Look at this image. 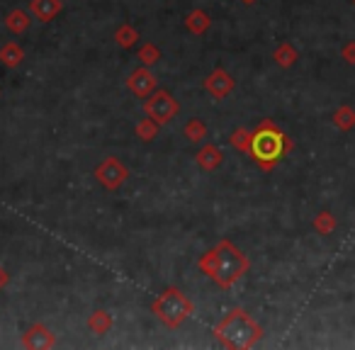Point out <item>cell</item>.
I'll return each mask as SVG.
<instances>
[{"mask_svg": "<svg viewBox=\"0 0 355 350\" xmlns=\"http://www.w3.org/2000/svg\"><path fill=\"white\" fill-rule=\"evenodd\" d=\"M114 42H117L122 49H132V46L139 44V32L134 25H129V22H124V25L117 27V32H114Z\"/></svg>", "mask_w": 355, "mask_h": 350, "instance_id": "19", "label": "cell"}, {"mask_svg": "<svg viewBox=\"0 0 355 350\" xmlns=\"http://www.w3.org/2000/svg\"><path fill=\"white\" fill-rule=\"evenodd\" d=\"M331 119H334V127H338L340 132H353L355 129V110L350 105H340Z\"/></svg>", "mask_w": 355, "mask_h": 350, "instance_id": "18", "label": "cell"}, {"mask_svg": "<svg viewBox=\"0 0 355 350\" xmlns=\"http://www.w3.org/2000/svg\"><path fill=\"white\" fill-rule=\"evenodd\" d=\"M251 134L253 132H248L246 127H239L236 132L232 134V139H229V143H232L236 151H241V153H251Z\"/></svg>", "mask_w": 355, "mask_h": 350, "instance_id": "23", "label": "cell"}, {"mask_svg": "<svg viewBox=\"0 0 355 350\" xmlns=\"http://www.w3.org/2000/svg\"><path fill=\"white\" fill-rule=\"evenodd\" d=\"M207 134H209L207 124H205V119H200V117L188 119V124L183 127V137L188 139L190 143H202L205 139H207Z\"/></svg>", "mask_w": 355, "mask_h": 350, "instance_id": "17", "label": "cell"}, {"mask_svg": "<svg viewBox=\"0 0 355 350\" xmlns=\"http://www.w3.org/2000/svg\"><path fill=\"white\" fill-rule=\"evenodd\" d=\"M195 163H198L200 170L214 173L224 163V153L219 151V146H214V143H205V146L195 153Z\"/></svg>", "mask_w": 355, "mask_h": 350, "instance_id": "10", "label": "cell"}, {"mask_svg": "<svg viewBox=\"0 0 355 350\" xmlns=\"http://www.w3.org/2000/svg\"><path fill=\"white\" fill-rule=\"evenodd\" d=\"M311 227H314V231L319 234V236H329V234H334V229H336V217L329 212V209H321V212L311 219Z\"/></svg>", "mask_w": 355, "mask_h": 350, "instance_id": "20", "label": "cell"}, {"mask_svg": "<svg viewBox=\"0 0 355 350\" xmlns=\"http://www.w3.org/2000/svg\"><path fill=\"white\" fill-rule=\"evenodd\" d=\"M158 129H161V124L158 122H153L151 117H144V119H139V124L134 127V134H137L141 141H153V139L158 137Z\"/></svg>", "mask_w": 355, "mask_h": 350, "instance_id": "22", "label": "cell"}, {"mask_svg": "<svg viewBox=\"0 0 355 350\" xmlns=\"http://www.w3.org/2000/svg\"><path fill=\"white\" fill-rule=\"evenodd\" d=\"M61 10H64V3H61V0H30L32 17L40 22H51Z\"/></svg>", "mask_w": 355, "mask_h": 350, "instance_id": "11", "label": "cell"}, {"mask_svg": "<svg viewBox=\"0 0 355 350\" xmlns=\"http://www.w3.org/2000/svg\"><path fill=\"white\" fill-rule=\"evenodd\" d=\"M340 56H343L345 64L355 66V40L353 42H345L343 49H340Z\"/></svg>", "mask_w": 355, "mask_h": 350, "instance_id": "24", "label": "cell"}, {"mask_svg": "<svg viewBox=\"0 0 355 350\" xmlns=\"http://www.w3.org/2000/svg\"><path fill=\"white\" fill-rule=\"evenodd\" d=\"M127 88L134 98L146 100L148 95L156 90V76L151 73L148 66H139V69H134L132 73L127 76Z\"/></svg>", "mask_w": 355, "mask_h": 350, "instance_id": "8", "label": "cell"}, {"mask_svg": "<svg viewBox=\"0 0 355 350\" xmlns=\"http://www.w3.org/2000/svg\"><path fill=\"white\" fill-rule=\"evenodd\" d=\"M144 112H146V117H151L153 122H158L163 127V124H171L173 119L178 117L180 103H178L171 90H153V93L144 100Z\"/></svg>", "mask_w": 355, "mask_h": 350, "instance_id": "5", "label": "cell"}, {"mask_svg": "<svg viewBox=\"0 0 355 350\" xmlns=\"http://www.w3.org/2000/svg\"><path fill=\"white\" fill-rule=\"evenodd\" d=\"M198 268L219 287V290H232L239 280L248 272L246 253L239 246H234L229 238H222L214 248H209L202 258L198 261Z\"/></svg>", "mask_w": 355, "mask_h": 350, "instance_id": "1", "label": "cell"}, {"mask_svg": "<svg viewBox=\"0 0 355 350\" xmlns=\"http://www.w3.org/2000/svg\"><path fill=\"white\" fill-rule=\"evenodd\" d=\"M292 148V141L285 137L280 127L272 119H263L251 134V161L261 170H272L280 163V158Z\"/></svg>", "mask_w": 355, "mask_h": 350, "instance_id": "3", "label": "cell"}, {"mask_svg": "<svg viewBox=\"0 0 355 350\" xmlns=\"http://www.w3.org/2000/svg\"><path fill=\"white\" fill-rule=\"evenodd\" d=\"M202 88L209 98L227 100L229 95L234 93V88H236V80H234V76L229 73L227 69H214L212 73H207V78L202 80Z\"/></svg>", "mask_w": 355, "mask_h": 350, "instance_id": "7", "label": "cell"}, {"mask_svg": "<svg viewBox=\"0 0 355 350\" xmlns=\"http://www.w3.org/2000/svg\"><path fill=\"white\" fill-rule=\"evenodd\" d=\"M137 56H139V61H141V66H156L158 61H161V49H158L153 42H144L141 46H139V51H137Z\"/></svg>", "mask_w": 355, "mask_h": 350, "instance_id": "21", "label": "cell"}, {"mask_svg": "<svg viewBox=\"0 0 355 350\" xmlns=\"http://www.w3.org/2000/svg\"><path fill=\"white\" fill-rule=\"evenodd\" d=\"M22 345L30 350H49L56 345V335L51 333L49 326L44 324H32L30 329L22 333Z\"/></svg>", "mask_w": 355, "mask_h": 350, "instance_id": "9", "label": "cell"}, {"mask_svg": "<svg viewBox=\"0 0 355 350\" xmlns=\"http://www.w3.org/2000/svg\"><path fill=\"white\" fill-rule=\"evenodd\" d=\"M195 304L190 301V297L178 287H166L161 295L153 299L151 314L161 321L166 329H180L185 321L193 316Z\"/></svg>", "mask_w": 355, "mask_h": 350, "instance_id": "4", "label": "cell"}, {"mask_svg": "<svg viewBox=\"0 0 355 350\" xmlns=\"http://www.w3.org/2000/svg\"><path fill=\"white\" fill-rule=\"evenodd\" d=\"M30 27H32V12L30 10L12 8V10L6 15V30L10 32V35H25Z\"/></svg>", "mask_w": 355, "mask_h": 350, "instance_id": "12", "label": "cell"}, {"mask_svg": "<svg viewBox=\"0 0 355 350\" xmlns=\"http://www.w3.org/2000/svg\"><path fill=\"white\" fill-rule=\"evenodd\" d=\"M10 285V275H8V270L3 265H0V292L6 290V287Z\"/></svg>", "mask_w": 355, "mask_h": 350, "instance_id": "25", "label": "cell"}, {"mask_svg": "<svg viewBox=\"0 0 355 350\" xmlns=\"http://www.w3.org/2000/svg\"><path fill=\"white\" fill-rule=\"evenodd\" d=\"M272 61H275L280 69H292V66L300 61V51H297L295 44H290V42H280V44L275 46V51H272Z\"/></svg>", "mask_w": 355, "mask_h": 350, "instance_id": "15", "label": "cell"}, {"mask_svg": "<svg viewBox=\"0 0 355 350\" xmlns=\"http://www.w3.org/2000/svg\"><path fill=\"white\" fill-rule=\"evenodd\" d=\"M353 6H355V0H353Z\"/></svg>", "mask_w": 355, "mask_h": 350, "instance_id": "26", "label": "cell"}, {"mask_svg": "<svg viewBox=\"0 0 355 350\" xmlns=\"http://www.w3.org/2000/svg\"><path fill=\"white\" fill-rule=\"evenodd\" d=\"M93 175L105 190L114 193V190H119L129 180V168L124 166L117 156H105L103 161L95 166Z\"/></svg>", "mask_w": 355, "mask_h": 350, "instance_id": "6", "label": "cell"}, {"mask_svg": "<svg viewBox=\"0 0 355 350\" xmlns=\"http://www.w3.org/2000/svg\"><path fill=\"white\" fill-rule=\"evenodd\" d=\"M185 27H188L190 35L202 37L205 32H209V27H212V17H209V12L202 10V8H195V10H190L188 15H185Z\"/></svg>", "mask_w": 355, "mask_h": 350, "instance_id": "13", "label": "cell"}, {"mask_svg": "<svg viewBox=\"0 0 355 350\" xmlns=\"http://www.w3.org/2000/svg\"><path fill=\"white\" fill-rule=\"evenodd\" d=\"M22 61H25V51L17 42H8V44L0 46V64L6 69H17Z\"/></svg>", "mask_w": 355, "mask_h": 350, "instance_id": "16", "label": "cell"}, {"mask_svg": "<svg viewBox=\"0 0 355 350\" xmlns=\"http://www.w3.org/2000/svg\"><path fill=\"white\" fill-rule=\"evenodd\" d=\"M266 335L263 326L248 314L246 309L236 306V309L227 311L224 319L214 326V338L224 345V348H253L258 340Z\"/></svg>", "mask_w": 355, "mask_h": 350, "instance_id": "2", "label": "cell"}, {"mask_svg": "<svg viewBox=\"0 0 355 350\" xmlns=\"http://www.w3.org/2000/svg\"><path fill=\"white\" fill-rule=\"evenodd\" d=\"M112 326H114V319L107 309H95L93 314L88 316V329H90V333H95V335L110 333Z\"/></svg>", "mask_w": 355, "mask_h": 350, "instance_id": "14", "label": "cell"}]
</instances>
